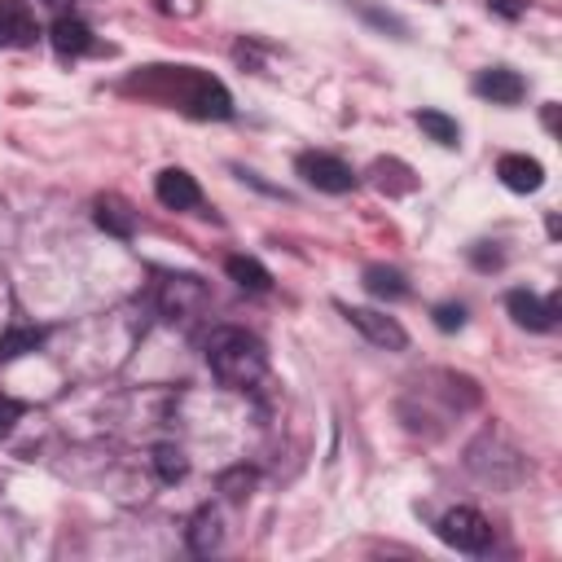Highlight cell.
Segmentation results:
<instances>
[{"instance_id":"obj_1","label":"cell","mask_w":562,"mask_h":562,"mask_svg":"<svg viewBox=\"0 0 562 562\" xmlns=\"http://www.w3.org/2000/svg\"><path fill=\"white\" fill-rule=\"evenodd\" d=\"M146 88L176 101L193 120H229L234 115L229 88H224L220 79H211L207 71H193V66H150Z\"/></svg>"},{"instance_id":"obj_2","label":"cell","mask_w":562,"mask_h":562,"mask_svg":"<svg viewBox=\"0 0 562 562\" xmlns=\"http://www.w3.org/2000/svg\"><path fill=\"white\" fill-rule=\"evenodd\" d=\"M207 365L224 387H255L268 370V348L247 329H215L207 339Z\"/></svg>"},{"instance_id":"obj_3","label":"cell","mask_w":562,"mask_h":562,"mask_svg":"<svg viewBox=\"0 0 562 562\" xmlns=\"http://www.w3.org/2000/svg\"><path fill=\"white\" fill-rule=\"evenodd\" d=\"M439 536L453 545V549H462V553H484V549L492 545V523H488L479 510L458 505V510H448V514L439 519Z\"/></svg>"},{"instance_id":"obj_4","label":"cell","mask_w":562,"mask_h":562,"mask_svg":"<svg viewBox=\"0 0 562 562\" xmlns=\"http://www.w3.org/2000/svg\"><path fill=\"white\" fill-rule=\"evenodd\" d=\"M295 167L321 193H348V189H357V172L344 159H334V154H299Z\"/></svg>"},{"instance_id":"obj_5","label":"cell","mask_w":562,"mask_h":562,"mask_svg":"<svg viewBox=\"0 0 562 562\" xmlns=\"http://www.w3.org/2000/svg\"><path fill=\"white\" fill-rule=\"evenodd\" d=\"M339 312L365 334L370 344H378V348H387V352H404V348H409V334H404V325H400L396 316H383V312H374V308H348V303H339Z\"/></svg>"},{"instance_id":"obj_6","label":"cell","mask_w":562,"mask_h":562,"mask_svg":"<svg viewBox=\"0 0 562 562\" xmlns=\"http://www.w3.org/2000/svg\"><path fill=\"white\" fill-rule=\"evenodd\" d=\"M505 308H510L514 325L536 329V334L553 329V316H558V303H545V299H536L532 290H510V295H505Z\"/></svg>"},{"instance_id":"obj_7","label":"cell","mask_w":562,"mask_h":562,"mask_svg":"<svg viewBox=\"0 0 562 562\" xmlns=\"http://www.w3.org/2000/svg\"><path fill=\"white\" fill-rule=\"evenodd\" d=\"M154 198H159L163 207H172V211H189V207H198V202H202L198 180H193L189 172H180V167L159 172V180H154Z\"/></svg>"},{"instance_id":"obj_8","label":"cell","mask_w":562,"mask_h":562,"mask_svg":"<svg viewBox=\"0 0 562 562\" xmlns=\"http://www.w3.org/2000/svg\"><path fill=\"white\" fill-rule=\"evenodd\" d=\"M36 14L27 10V0H0V40L5 45H18V49H27V45H36Z\"/></svg>"},{"instance_id":"obj_9","label":"cell","mask_w":562,"mask_h":562,"mask_svg":"<svg viewBox=\"0 0 562 562\" xmlns=\"http://www.w3.org/2000/svg\"><path fill=\"white\" fill-rule=\"evenodd\" d=\"M475 92H479V97H488V101H497V105H519V101H523V92H527V84H523V75H519V71L492 66V71H484V75L475 79Z\"/></svg>"},{"instance_id":"obj_10","label":"cell","mask_w":562,"mask_h":562,"mask_svg":"<svg viewBox=\"0 0 562 562\" xmlns=\"http://www.w3.org/2000/svg\"><path fill=\"white\" fill-rule=\"evenodd\" d=\"M497 176H501V185L514 189V193H536V189L545 185V167H540L536 159H527V154H505V159L497 163Z\"/></svg>"},{"instance_id":"obj_11","label":"cell","mask_w":562,"mask_h":562,"mask_svg":"<svg viewBox=\"0 0 562 562\" xmlns=\"http://www.w3.org/2000/svg\"><path fill=\"white\" fill-rule=\"evenodd\" d=\"M49 40H53V49H58L62 58H84V53H97V40H92V32H88L79 18H71V14H62V18L53 23Z\"/></svg>"},{"instance_id":"obj_12","label":"cell","mask_w":562,"mask_h":562,"mask_svg":"<svg viewBox=\"0 0 562 562\" xmlns=\"http://www.w3.org/2000/svg\"><path fill=\"white\" fill-rule=\"evenodd\" d=\"M224 273H229L242 290H251V295H264L268 286H273V273L260 264V260H251V255H229L224 260Z\"/></svg>"},{"instance_id":"obj_13","label":"cell","mask_w":562,"mask_h":562,"mask_svg":"<svg viewBox=\"0 0 562 562\" xmlns=\"http://www.w3.org/2000/svg\"><path fill=\"white\" fill-rule=\"evenodd\" d=\"M202 303V282L198 277H172L167 282V290H163V312L176 321V316H185L189 308H198Z\"/></svg>"},{"instance_id":"obj_14","label":"cell","mask_w":562,"mask_h":562,"mask_svg":"<svg viewBox=\"0 0 562 562\" xmlns=\"http://www.w3.org/2000/svg\"><path fill=\"white\" fill-rule=\"evenodd\" d=\"M97 224H101L105 234H115V238H133L137 215H133V207L120 202V198H101V202H97Z\"/></svg>"},{"instance_id":"obj_15","label":"cell","mask_w":562,"mask_h":562,"mask_svg":"<svg viewBox=\"0 0 562 562\" xmlns=\"http://www.w3.org/2000/svg\"><path fill=\"white\" fill-rule=\"evenodd\" d=\"M365 290H370L374 299H404V295H409V282H404L396 268H387V264H370V268H365Z\"/></svg>"},{"instance_id":"obj_16","label":"cell","mask_w":562,"mask_h":562,"mask_svg":"<svg viewBox=\"0 0 562 562\" xmlns=\"http://www.w3.org/2000/svg\"><path fill=\"white\" fill-rule=\"evenodd\" d=\"M40 344H45V329H32V325H18V329H10L5 339H0V365H10V361H18V357L36 352Z\"/></svg>"},{"instance_id":"obj_17","label":"cell","mask_w":562,"mask_h":562,"mask_svg":"<svg viewBox=\"0 0 562 562\" xmlns=\"http://www.w3.org/2000/svg\"><path fill=\"white\" fill-rule=\"evenodd\" d=\"M417 128H422V133H426L430 141L448 146V150H453V146L462 141V128H458V120L439 115V110H417Z\"/></svg>"},{"instance_id":"obj_18","label":"cell","mask_w":562,"mask_h":562,"mask_svg":"<svg viewBox=\"0 0 562 562\" xmlns=\"http://www.w3.org/2000/svg\"><path fill=\"white\" fill-rule=\"evenodd\" d=\"M220 545V514L215 510H198L189 523V549L193 553H211Z\"/></svg>"},{"instance_id":"obj_19","label":"cell","mask_w":562,"mask_h":562,"mask_svg":"<svg viewBox=\"0 0 562 562\" xmlns=\"http://www.w3.org/2000/svg\"><path fill=\"white\" fill-rule=\"evenodd\" d=\"M374 176H378V189H387V193H413V185H417L413 172L404 163H396V159H378Z\"/></svg>"},{"instance_id":"obj_20","label":"cell","mask_w":562,"mask_h":562,"mask_svg":"<svg viewBox=\"0 0 562 562\" xmlns=\"http://www.w3.org/2000/svg\"><path fill=\"white\" fill-rule=\"evenodd\" d=\"M154 471H159V479H163V484H180V479L189 475V462H185L180 448L163 444V448H154Z\"/></svg>"},{"instance_id":"obj_21","label":"cell","mask_w":562,"mask_h":562,"mask_svg":"<svg viewBox=\"0 0 562 562\" xmlns=\"http://www.w3.org/2000/svg\"><path fill=\"white\" fill-rule=\"evenodd\" d=\"M251 484H255V471H247V466H238V471H229V475H224V479H220V488H224V492H229L234 501H242V497L251 492Z\"/></svg>"},{"instance_id":"obj_22","label":"cell","mask_w":562,"mask_h":562,"mask_svg":"<svg viewBox=\"0 0 562 562\" xmlns=\"http://www.w3.org/2000/svg\"><path fill=\"white\" fill-rule=\"evenodd\" d=\"M435 325L448 329V334L462 329V325H466V308H462V303H439V308H435Z\"/></svg>"},{"instance_id":"obj_23","label":"cell","mask_w":562,"mask_h":562,"mask_svg":"<svg viewBox=\"0 0 562 562\" xmlns=\"http://www.w3.org/2000/svg\"><path fill=\"white\" fill-rule=\"evenodd\" d=\"M18 417H23V404L10 400V396H0V435H10L18 426Z\"/></svg>"},{"instance_id":"obj_24","label":"cell","mask_w":562,"mask_h":562,"mask_svg":"<svg viewBox=\"0 0 562 562\" xmlns=\"http://www.w3.org/2000/svg\"><path fill=\"white\" fill-rule=\"evenodd\" d=\"M492 10H501L505 18H519L523 14V0H492Z\"/></svg>"},{"instance_id":"obj_25","label":"cell","mask_w":562,"mask_h":562,"mask_svg":"<svg viewBox=\"0 0 562 562\" xmlns=\"http://www.w3.org/2000/svg\"><path fill=\"white\" fill-rule=\"evenodd\" d=\"M475 264H479V268H497V264H501V251H492V255H488V251H475Z\"/></svg>"}]
</instances>
